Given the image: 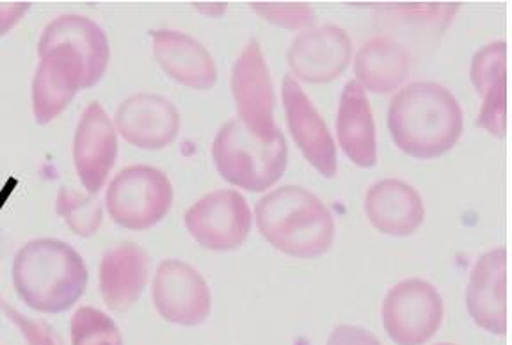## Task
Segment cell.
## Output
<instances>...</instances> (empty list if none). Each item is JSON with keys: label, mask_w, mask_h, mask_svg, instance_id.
Returning <instances> with one entry per match:
<instances>
[{"label": "cell", "mask_w": 512, "mask_h": 345, "mask_svg": "<svg viewBox=\"0 0 512 345\" xmlns=\"http://www.w3.org/2000/svg\"><path fill=\"white\" fill-rule=\"evenodd\" d=\"M153 56L173 81L194 89H210L217 82V66L200 41L189 34L152 31Z\"/></svg>", "instance_id": "obj_19"}, {"label": "cell", "mask_w": 512, "mask_h": 345, "mask_svg": "<svg viewBox=\"0 0 512 345\" xmlns=\"http://www.w3.org/2000/svg\"><path fill=\"white\" fill-rule=\"evenodd\" d=\"M153 305L162 319L178 326H200L212 310L207 281L182 260H164L153 278Z\"/></svg>", "instance_id": "obj_10"}, {"label": "cell", "mask_w": 512, "mask_h": 345, "mask_svg": "<svg viewBox=\"0 0 512 345\" xmlns=\"http://www.w3.org/2000/svg\"><path fill=\"white\" fill-rule=\"evenodd\" d=\"M121 137L143 150H162L180 130V114L168 98L139 93L121 102L116 113Z\"/></svg>", "instance_id": "obj_14"}, {"label": "cell", "mask_w": 512, "mask_h": 345, "mask_svg": "<svg viewBox=\"0 0 512 345\" xmlns=\"http://www.w3.org/2000/svg\"><path fill=\"white\" fill-rule=\"evenodd\" d=\"M253 11L267 22L288 29H301L315 22V11L308 6H253Z\"/></svg>", "instance_id": "obj_25"}, {"label": "cell", "mask_w": 512, "mask_h": 345, "mask_svg": "<svg viewBox=\"0 0 512 345\" xmlns=\"http://www.w3.org/2000/svg\"><path fill=\"white\" fill-rule=\"evenodd\" d=\"M281 95L287 111L288 130L299 150L303 152L304 159L310 162L322 177H336L338 159L335 141L317 107L312 104V100L292 75L283 77Z\"/></svg>", "instance_id": "obj_11"}, {"label": "cell", "mask_w": 512, "mask_h": 345, "mask_svg": "<svg viewBox=\"0 0 512 345\" xmlns=\"http://www.w3.org/2000/svg\"><path fill=\"white\" fill-rule=\"evenodd\" d=\"M210 153L219 175L248 193H262L278 184L288 164L287 141L281 130L260 139L239 118L226 121L219 129Z\"/></svg>", "instance_id": "obj_5"}, {"label": "cell", "mask_w": 512, "mask_h": 345, "mask_svg": "<svg viewBox=\"0 0 512 345\" xmlns=\"http://www.w3.org/2000/svg\"><path fill=\"white\" fill-rule=\"evenodd\" d=\"M184 221L192 239L203 248L232 251L248 239L253 217L239 191L219 189L196 201L185 212Z\"/></svg>", "instance_id": "obj_8"}, {"label": "cell", "mask_w": 512, "mask_h": 345, "mask_svg": "<svg viewBox=\"0 0 512 345\" xmlns=\"http://www.w3.org/2000/svg\"><path fill=\"white\" fill-rule=\"evenodd\" d=\"M443 299L429 281L411 278L386 294L381 308L383 326L397 345H424L443 322Z\"/></svg>", "instance_id": "obj_7"}, {"label": "cell", "mask_w": 512, "mask_h": 345, "mask_svg": "<svg viewBox=\"0 0 512 345\" xmlns=\"http://www.w3.org/2000/svg\"><path fill=\"white\" fill-rule=\"evenodd\" d=\"M411 72V56L400 43L386 36L367 41L354 61V73L363 89L372 93H392L404 84Z\"/></svg>", "instance_id": "obj_21"}, {"label": "cell", "mask_w": 512, "mask_h": 345, "mask_svg": "<svg viewBox=\"0 0 512 345\" xmlns=\"http://www.w3.org/2000/svg\"><path fill=\"white\" fill-rule=\"evenodd\" d=\"M256 225L265 241L288 257H320L335 241V219L328 207L299 185L265 194L256 205Z\"/></svg>", "instance_id": "obj_4"}, {"label": "cell", "mask_w": 512, "mask_h": 345, "mask_svg": "<svg viewBox=\"0 0 512 345\" xmlns=\"http://www.w3.org/2000/svg\"><path fill=\"white\" fill-rule=\"evenodd\" d=\"M352 59V41L338 25L299 34L288 49V66L301 81L324 84L338 79Z\"/></svg>", "instance_id": "obj_12"}, {"label": "cell", "mask_w": 512, "mask_h": 345, "mask_svg": "<svg viewBox=\"0 0 512 345\" xmlns=\"http://www.w3.org/2000/svg\"><path fill=\"white\" fill-rule=\"evenodd\" d=\"M438 345H452V344H438Z\"/></svg>", "instance_id": "obj_28"}, {"label": "cell", "mask_w": 512, "mask_h": 345, "mask_svg": "<svg viewBox=\"0 0 512 345\" xmlns=\"http://www.w3.org/2000/svg\"><path fill=\"white\" fill-rule=\"evenodd\" d=\"M150 273L148 255L136 242H121L100 262V292L112 312H127L143 294Z\"/></svg>", "instance_id": "obj_18"}, {"label": "cell", "mask_w": 512, "mask_h": 345, "mask_svg": "<svg viewBox=\"0 0 512 345\" xmlns=\"http://www.w3.org/2000/svg\"><path fill=\"white\" fill-rule=\"evenodd\" d=\"M13 285L25 305L41 313L70 310L88 287L79 253L57 239L27 242L13 260Z\"/></svg>", "instance_id": "obj_3"}, {"label": "cell", "mask_w": 512, "mask_h": 345, "mask_svg": "<svg viewBox=\"0 0 512 345\" xmlns=\"http://www.w3.org/2000/svg\"><path fill=\"white\" fill-rule=\"evenodd\" d=\"M40 65L32 81V111L40 125L63 113L80 89L93 88L107 65L93 36L70 31L57 38H40Z\"/></svg>", "instance_id": "obj_2"}, {"label": "cell", "mask_w": 512, "mask_h": 345, "mask_svg": "<svg viewBox=\"0 0 512 345\" xmlns=\"http://www.w3.org/2000/svg\"><path fill=\"white\" fill-rule=\"evenodd\" d=\"M56 210L64 223L79 237H91L104 221L102 205L93 194H84L63 187L57 196Z\"/></svg>", "instance_id": "obj_22"}, {"label": "cell", "mask_w": 512, "mask_h": 345, "mask_svg": "<svg viewBox=\"0 0 512 345\" xmlns=\"http://www.w3.org/2000/svg\"><path fill=\"white\" fill-rule=\"evenodd\" d=\"M326 345H381V342L367 329L342 324L333 329Z\"/></svg>", "instance_id": "obj_26"}, {"label": "cell", "mask_w": 512, "mask_h": 345, "mask_svg": "<svg viewBox=\"0 0 512 345\" xmlns=\"http://www.w3.org/2000/svg\"><path fill=\"white\" fill-rule=\"evenodd\" d=\"M365 214L379 232L406 237L424 225L425 205L413 185L386 178L365 194Z\"/></svg>", "instance_id": "obj_16"}, {"label": "cell", "mask_w": 512, "mask_h": 345, "mask_svg": "<svg viewBox=\"0 0 512 345\" xmlns=\"http://www.w3.org/2000/svg\"><path fill=\"white\" fill-rule=\"evenodd\" d=\"M336 136L345 155L360 168H374L377 162L376 121L368 104L367 91L360 82L349 81L340 95L336 113Z\"/></svg>", "instance_id": "obj_20"}, {"label": "cell", "mask_w": 512, "mask_h": 345, "mask_svg": "<svg viewBox=\"0 0 512 345\" xmlns=\"http://www.w3.org/2000/svg\"><path fill=\"white\" fill-rule=\"evenodd\" d=\"M72 345H123L120 328L107 313L80 306L70 322Z\"/></svg>", "instance_id": "obj_23"}, {"label": "cell", "mask_w": 512, "mask_h": 345, "mask_svg": "<svg viewBox=\"0 0 512 345\" xmlns=\"http://www.w3.org/2000/svg\"><path fill=\"white\" fill-rule=\"evenodd\" d=\"M475 324L493 335L507 333V249H491L477 260L466 290Z\"/></svg>", "instance_id": "obj_15"}, {"label": "cell", "mask_w": 512, "mask_h": 345, "mask_svg": "<svg viewBox=\"0 0 512 345\" xmlns=\"http://www.w3.org/2000/svg\"><path fill=\"white\" fill-rule=\"evenodd\" d=\"M470 79L479 93L477 125L491 136L504 137L507 130V45L489 43L473 56Z\"/></svg>", "instance_id": "obj_17"}, {"label": "cell", "mask_w": 512, "mask_h": 345, "mask_svg": "<svg viewBox=\"0 0 512 345\" xmlns=\"http://www.w3.org/2000/svg\"><path fill=\"white\" fill-rule=\"evenodd\" d=\"M118 157V136L104 107L93 102L82 114L73 137V162L80 184L95 196L109 177Z\"/></svg>", "instance_id": "obj_13"}, {"label": "cell", "mask_w": 512, "mask_h": 345, "mask_svg": "<svg viewBox=\"0 0 512 345\" xmlns=\"http://www.w3.org/2000/svg\"><path fill=\"white\" fill-rule=\"evenodd\" d=\"M173 196V185L164 171L153 166H130L112 180L105 205L114 223L143 232L168 216Z\"/></svg>", "instance_id": "obj_6"}, {"label": "cell", "mask_w": 512, "mask_h": 345, "mask_svg": "<svg viewBox=\"0 0 512 345\" xmlns=\"http://www.w3.org/2000/svg\"><path fill=\"white\" fill-rule=\"evenodd\" d=\"M31 9V4H13V6H0V36L8 34L15 27L25 13Z\"/></svg>", "instance_id": "obj_27"}, {"label": "cell", "mask_w": 512, "mask_h": 345, "mask_svg": "<svg viewBox=\"0 0 512 345\" xmlns=\"http://www.w3.org/2000/svg\"><path fill=\"white\" fill-rule=\"evenodd\" d=\"M232 93L239 120L253 136L269 139L278 132L274 121V91L271 73L260 43L249 41L232 70Z\"/></svg>", "instance_id": "obj_9"}, {"label": "cell", "mask_w": 512, "mask_h": 345, "mask_svg": "<svg viewBox=\"0 0 512 345\" xmlns=\"http://www.w3.org/2000/svg\"><path fill=\"white\" fill-rule=\"evenodd\" d=\"M0 308H2V312L6 313L9 321L20 329L27 345H63V340L57 335L56 329L52 328L48 322L34 321V319L25 317L24 313L9 306L4 299H0Z\"/></svg>", "instance_id": "obj_24"}, {"label": "cell", "mask_w": 512, "mask_h": 345, "mask_svg": "<svg viewBox=\"0 0 512 345\" xmlns=\"http://www.w3.org/2000/svg\"><path fill=\"white\" fill-rule=\"evenodd\" d=\"M388 129L402 152L431 161L450 152L461 139L463 109L438 82H413L393 97Z\"/></svg>", "instance_id": "obj_1"}]
</instances>
